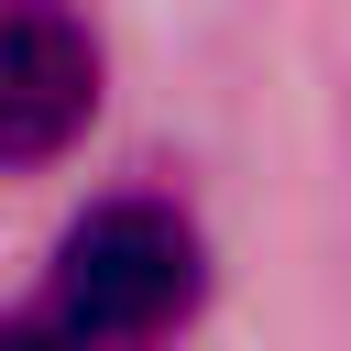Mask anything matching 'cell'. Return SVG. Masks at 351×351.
I'll use <instances>...</instances> for the list:
<instances>
[{
    "instance_id": "obj_1",
    "label": "cell",
    "mask_w": 351,
    "mask_h": 351,
    "mask_svg": "<svg viewBox=\"0 0 351 351\" xmlns=\"http://www.w3.org/2000/svg\"><path fill=\"white\" fill-rule=\"evenodd\" d=\"M197 285H208V252H197L186 208H165V197H99L55 241V307L44 318L77 351H143V340H165L197 307Z\"/></svg>"
},
{
    "instance_id": "obj_3",
    "label": "cell",
    "mask_w": 351,
    "mask_h": 351,
    "mask_svg": "<svg viewBox=\"0 0 351 351\" xmlns=\"http://www.w3.org/2000/svg\"><path fill=\"white\" fill-rule=\"evenodd\" d=\"M0 351H77L55 318H0Z\"/></svg>"
},
{
    "instance_id": "obj_2",
    "label": "cell",
    "mask_w": 351,
    "mask_h": 351,
    "mask_svg": "<svg viewBox=\"0 0 351 351\" xmlns=\"http://www.w3.org/2000/svg\"><path fill=\"white\" fill-rule=\"evenodd\" d=\"M99 110V44L55 0H0V176L55 165Z\"/></svg>"
}]
</instances>
